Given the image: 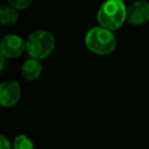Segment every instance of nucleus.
Segmentation results:
<instances>
[{"label":"nucleus","instance_id":"obj_4","mask_svg":"<svg viewBox=\"0 0 149 149\" xmlns=\"http://www.w3.org/2000/svg\"><path fill=\"white\" fill-rule=\"evenodd\" d=\"M0 50L5 58H19L26 50V41L19 35H6L0 42Z\"/></svg>","mask_w":149,"mask_h":149},{"label":"nucleus","instance_id":"obj_1","mask_svg":"<svg viewBox=\"0 0 149 149\" xmlns=\"http://www.w3.org/2000/svg\"><path fill=\"white\" fill-rule=\"evenodd\" d=\"M97 20L99 26L114 31L127 21V7L122 0H106L97 12Z\"/></svg>","mask_w":149,"mask_h":149},{"label":"nucleus","instance_id":"obj_12","mask_svg":"<svg viewBox=\"0 0 149 149\" xmlns=\"http://www.w3.org/2000/svg\"><path fill=\"white\" fill-rule=\"evenodd\" d=\"M3 66H5V56L2 55V52H1V50H0V72L2 71Z\"/></svg>","mask_w":149,"mask_h":149},{"label":"nucleus","instance_id":"obj_7","mask_svg":"<svg viewBox=\"0 0 149 149\" xmlns=\"http://www.w3.org/2000/svg\"><path fill=\"white\" fill-rule=\"evenodd\" d=\"M42 63L37 58H28L27 61L23 62L21 66V73L24 79L27 80H36L41 73H42Z\"/></svg>","mask_w":149,"mask_h":149},{"label":"nucleus","instance_id":"obj_3","mask_svg":"<svg viewBox=\"0 0 149 149\" xmlns=\"http://www.w3.org/2000/svg\"><path fill=\"white\" fill-rule=\"evenodd\" d=\"M56 41L54 35L48 30H36L31 33L26 41V50L33 58H47L54 51Z\"/></svg>","mask_w":149,"mask_h":149},{"label":"nucleus","instance_id":"obj_10","mask_svg":"<svg viewBox=\"0 0 149 149\" xmlns=\"http://www.w3.org/2000/svg\"><path fill=\"white\" fill-rule=\"evenodd\" d=\"M33 0H8V3L10 6H13L14 8L19 9H26L27 7H29L31 5Z\"/></svg>","mask_w":149,"mask_h":149},{"label":"nucleus","instance_id":"obj_13","mask_svg":"<svg viewBox=\"0 0 149 149\" xmlns=\"http://www.w3.org/2000/svg\"><path fill=\"white\" fill-rule=\"evenodd\" d=\"M122 1H123V0H122Z\"/></svg>","mask_w":149,"mask_h":149},{"label":"nucleus","instance_id":"obj_5","mask_svg":"<svg viewBox=\"0 0 149 149\" xmlns=\"http://www.w3.org/2000/svg\"><path fill=\"white\" fill-rule=\"evenodd\" d=\"M21 97L20 84L15 80H5L0 84V106L12 107L17 104Z\"/></svg>","mask_w":149,"mask_h":149},{"label":"nucleus","instance_id":"obj_8","mask_svg":"<svg viewBox=\"0 0 149 149\" xmlns=\"http://www.w3.org/2000/svg\"><path fill=\"white\" fill-rule=\"evenodd\" d=\"M17 21V9L10 5L0 6V24L5 27H10Z\"/></svg>","mask_w":149,"mask_h":149},{"label":"nucleus","instance_id":"obj_2","mask_svg":"<svg viewBox=\"0 0 149 149\" xmlns=\"http://www.w3.org/2000/svg\"><path fill=\"white\" fill-rule=\"evenodd\" d=\"M84 42L91 52L100 56L109 55L116 48V37L113 31L101 26L91 28L86 33Z\"/></svg>","mask_w":149,"mask_h":149},{"label":"nucleus","instance_id":"obj_9","mask_svg":"<svg viewBox=\"0 0 149 149\" xmlns=\"http://www.w3.org/2000/svg\"><path fill=\"white\" fill-rule=\"evenodd\" d=\"M12 147L13 149H34V143L27 135L20 134L14 139Z\"/></svg>","mask_w":149,"mask_h":149},{"label":"nucleus","instance_id":"obj_6","mask_svg":"<svg viewBox=\"0 0 149 149\" xmlns=\"http://www.w3.org/2000/svg\"><path fill=\"white\" fill-rule=\"evenodd\" d=\"M149 21V2L137 0L127 7V22L133 26H141Z\"/></svg>","mask_w":149,"mask_h":149},{"label":"nucleus","instance_id":"obj_11","mask_svg":"<svg viewBox=\"0 0 149 149\" xmlns=\"http://www.w3.org/2000/svg\"><path fill=\"white\" fill-rule=\"evenodd\" d=\"M12 148L13 147H12L9 140L5 135L0 134V149H12Z\"/></svg>","mask_w":149,"mask_h":149}]
</instances>
